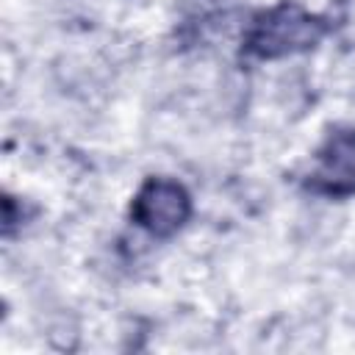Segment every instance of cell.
Returning a JSON list of instances; mask_svg holds the SVG:
<instances>
[{"label": "cell", "mask_w": 355, "mask_h": 355, "mask_svg": "<svg viewBox=\"0 0 355 355\" xmlns=\"http://www.w3.org/2000/svg\"><path fill=\"white\" fill-rule=\"evenodd\" d=\"M322 36L324 22L319 17L302 11L294 3H283L272 11H263L252 22L244 44L258 58H280L313 47Z\"/></svg>", "instance_id": "1"}, {"label": "cell", "mask_w": 355, "mask_h": 355, "mask_svg": "<svg viewBox=\"0 0 355 355\" xmlns=\"http://www.w3.org/2000/svg\"><path fill=\"white\" fill-rule=\"evenodd\" d=\"M191 214L189 191L169 180V178H150L136 200H133V219L153 236H172L186 225Z\"/></svg>", "instance_id": "2"}, {"label": "cell", "mask_w": 355, "mask_h": 355, "mask_svg": "<svg viewBox=\"0 0 355 355\" xmlns=\"http://www.w3.org/2000/svg\"><path fill=\"white\" fill-rule=\"evenodd\" d=\"M319 191L344 197L355 194V130H336L319 150V166L313 172Z\"/></svg>", "instance_id": "3"}]
</instances>
